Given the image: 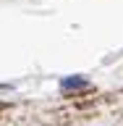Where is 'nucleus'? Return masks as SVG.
<instances>
[{
	"mask_svg": "<svg viewBox=\"0 0 123 126\" xmlns=\"http://www.w3.org/2000/svg\"><path fill=\"white\" fill-rule=\"evenodd\" d=\"M86 84V79L84 76H71V79H63V89H76V87H84Z\"/></svg>",
	"mask_w": 123,
	"mask_h": 126,
	"instance_id": "obj_1",
	"label": "nucleus"
}]
</instances>
